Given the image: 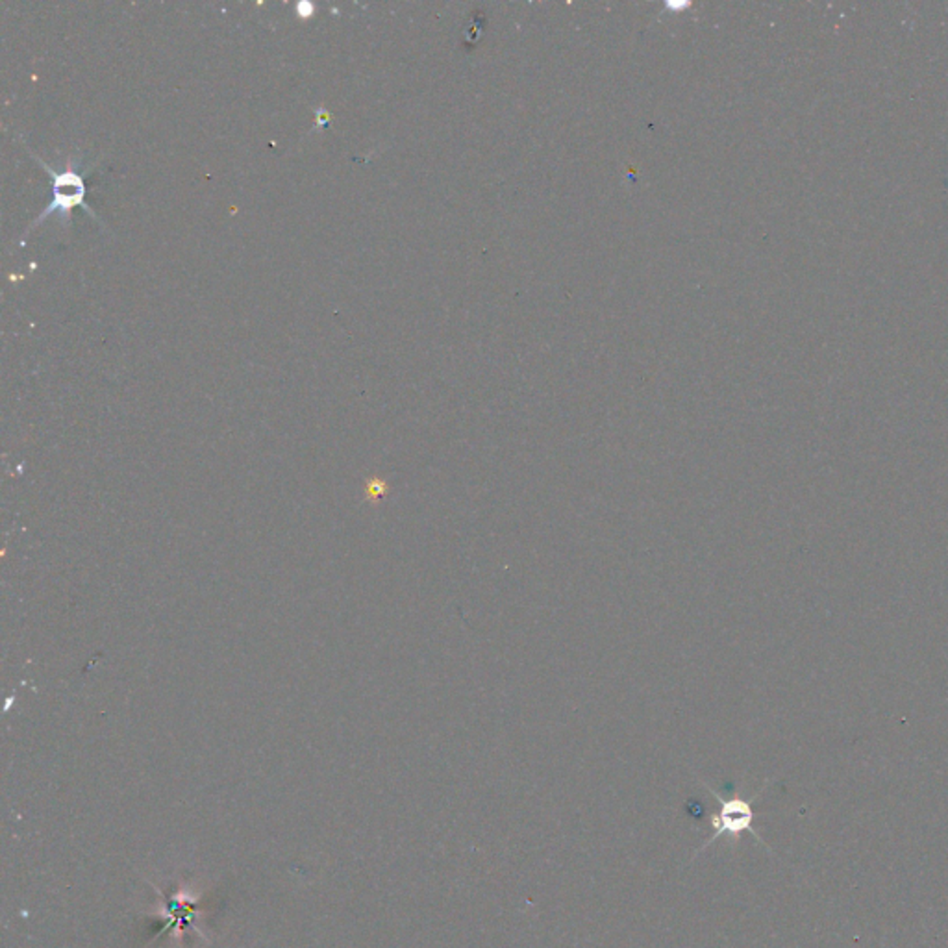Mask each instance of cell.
I'll use <instances>...</instances> for the list:
<instances>
[{
	"label": "cell",
	"mask_w": 948,
	"mask_h": 948,
	"mask_svg": "<svg viewBox=\"0 0 948 948\" xmlns=\"http://www.w3.org/2000/svg\"><path fill=\"white\" fill-rule=\"evenodd\" d=\"M708 791L713 795L715 798L718 800V809L711 815V826H713V836L709 837L708 843L706 845L700 846L696 850V854H700L702 850L708 849L711 843L718 839V837H732V839H739L741 834L745 831H750L752 836L758 837L761 841V837L758 836V831L752 828L754 824V809H752V802L750 800H745L739 795H733L730 798H723L718 797L717 791L706 785Z\"/></svg>",
	"instance_id": "6da1fadb"
},
{
	"label": "cell",
	"mask_w": 948,
	"mask_h": 948,
	"mask_svg": "<svg viewBox=\"0 0 948 948\" xmlns=\"http://www.w3.org/2000/svg\"><path fill=\"white\" fill-rule=\"evenodd\" d=\"M36 160H38L43 169L48 171V173L52 174V178H54V200L48 204L47 210H43V213L36 219L33 225H39L43 219H47V217L52 215L54 212L60 213L67 225V221H69V213H71V210L75 206H82L90 215H93V212L84 204V197H85L84 174H78L71 169L58 174L56 171L50 169L45 161L39 160L38 156H36Z\"/></svg>",
	"instance_id": "7a4b0ae2"
}]
</instances>
